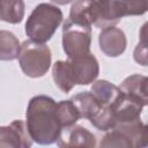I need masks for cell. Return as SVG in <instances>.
Returning a JSON list of instances; mask_svg holds the SVG:
<instances>
[{
  "label": "cell",
  "mask_w": 148,
  "mask_h": 148,
  "mask_svg": "<svg viewBox=\"0 0 148 148\" xmlns=\"http://www.w3.org/2000/svg\"><path fill=\"white\" fill-rule=\"evenodd\" d=\"M18 64L22 72L29 77L44 76L51 66V50L46 44L24 40L21 44Z\"/></svg>",
  "instance_id": "obj_4"
},
{
  "label": "cell",
  "mask_w": 148,
  "mask_h": 148,
  "mask_svg": "<svg viewBox=\"0 0 148 148\" xmlns=\"http://www.w3.org/2000/svg\"><path fill=\"white\" fill-rule=\"evenodd\" d=\"M56 111H57L58 120L62 128L75 125V123L81 118L79 111L76 110L75 105L71 99L58 102L56 106Z\"/></svg>",
  "instance_id": "obj_17"
},
{
  "label": "cell",
  "mask_w": 148,
  "mask_h": 148,
  "mask_svg": "<svg viewBox=\"0 0 148 148\" xmlns=\"http://www.w3.org/2000/svg\"><path fill=\"white\" fill-rule=\"evenodd\" d=\"M68 60L73 71L75 84L87 86L95 82L99 73V65L92 53Z\"/></svg>",
  "instance_id": "obj_8"
},
{
  "label": "cell",
  "mask_w": 148,
  "mask_h": 148,
  "mask_svg": "<svg viewBox=\"0 0 148 148\" xmlns=\"http://www.w3.org/2000/svg\"><path fill=\"white\" fill-rule=\"evenodd\" d=\"M134 60L142 65V66H147V46H146V24L142 27L141 29V38L140 42L138 43L135 50H134Z\"/></svg>",
  "instance_id": "obj_19"
},
{
  "label": "cell",
  "mask_w": 148,
  "mask_h": 148,
  "mask_svg": "<svg viewBox=\"0 0 148 148\" xmlns=\"http://www.w3.org/2000/svg\"><path fill=\"white\" fill-rule=\"evenodd\" d=\"M113 130H117L125 134L131 140L133 148L147 147V126L141 121V119L133 123L119 125Z\"/></svg>",
  "instance_id": "obj_14"
},
{
  "label": "cell",
  "mask_w": 148,
  "mask_h": 148,
  "mask_svg": "<svg viewBox=\"0 0 148 148\" xmlns=\"http://www.w3.org/2000/svg\"><path fill=\"white\" fill-rule=\"evenodd\" d=\"M52 77L56 86L65 94H68L76 84L69 60H58L52 67Z\"/></svg>",
  "instance_id": "obj_13"
},
{
  "label": "cell",
  "mask_w": 148,
  "mask_h": 148,
  "mask_svg": "<svg viewBox=\"0 0 148 148\" xmlns=\"http://www.w3.org/2000/svg\"><path fill=\"white\" fill-rule=\"evenodd\" d=\"M91 27L67 18L62 25V49L68 59L90 54Z\"/></svg>",
  "instance_id": "obj_5"
},
{
  "label": "cell",
  "mask_w": 148,
  "mask_h": 148,
  "mask_svg": "<svg viewBox=\"0 0 148 148\" xmlns=\"http://www.w3.org/2000/svg\"><path fill=\"white\" fill-rule=\"evenodd\" d=\"M147 82H148V79L145 75L133 74V75L126 77L121 82L119 89L126 96L139 102L142 106H146L148 104Z\"/></svg>",
  "instance_id": "obj_10"
},
{
  "label": "cell",
  "mask_w": 148,
  "mask_h": 148,
  "mask_svg": "<svg viewBox=\"0 0 148 148\" xmlns=\"http://www.w3.org/2000/svg\"><path fill=\"white\" fill-rule=\"evenodd\" d=\"M56 101L46 95L34 96L27 108L25 127L32 141L49 146L57 141L62 127L58 120Z\"/></svg>",
  "instance_id": "obj_1"
},
{
  "label": "cell",
  "mask_w": 148,
  "mask_h": 148,
  "mask_svg": "<svg viewBox=\"0 0 148 148\" xmlns=\"http://www.w3.org/2000/svg\"><path fill=\"white\" fill-rule=\"evenodd\" d=\"M92 24L105 29L114 27L124 16L142 15L147 12L143 1H91Z\"/></svg>",
  "instance_id": "obj_3"
},
{
  "label": "cell",
  "mask_w": 148,
  "mask_h": 148,
  "mask_svg": "<svg viewBox=\"0 0 148 148\" xmlns=\"http://www.w3.org/2000/svg\"><path fill=\"white\" fill-rule=\"evenodd\" d=\"M62 18V12L58 6L51 2L37 5L25 22V34L29 40L45 44L54 35Z\"/></svg>",
  "instance_id": "obj_2"
},
{
  "label": "cell",
  "mask_w": 148,
  "mask_h": 148,
  "mask_svg": "<svg viewBox=\"0 0 148 148\" xmlns=\"http://www.w3.org/2000/svg\"><path fill=\"white\" fill-rule=\"evenodd\" d=\"M24 17V2L0 0V21L7 23H20Z\"/></svg>",
  "instance_id": "obj_16"
},
{
  "label": "cell",
  "mask_w": 148,
  "mask_h": 148,
  "mask_svg": "<svg viewBox=\"0 0 148 148\" xmlns=\"http://www.w3.org/2000/svg\"><path fill=\"white\" fill-rule=\"evenodd\" d=\"M98 148H133L131 140L117 130H111L101 140Z\"/></svg>",
  "instance_id": "obj_18"
},
{
  "label": "cell",
  "mask_w": 148,
  "mask_h": 148,
  "mask_svg": "<svg viewBox=\"0 0 148 148\" xmlns=\"http://www.w3.org/2000/svg\"><path fill=\"white\" fill-rule=\"evenodd\" d=\"M21 44L18 38L10 31L0 30V60L13 61L18 59Z\"/></svg>",
  "instance_id": "obj_15"
},
{
  "label": "cell",
  "mask_w": 148,
  "mask_h": 148,
  "mask_svg": "<svg viewBox=\"0 0 148 148\" xmlns=\"http://www.w3.org/2000/svg\"><path fill=\"white\" fill-rule=\"evenodd\" d=\"M71 101L75 105L81 118H86L89 121L92 120L102 110L103 105L97 101L91 91H81L74 95Z\"/></svg>",
  "instance_id": "obj_12"
},
{
  "label": "cell",
  "mask_w": 148,
  "mask_h": 148,
  "mask_svg": "<svg viewBox=\"0 0 148 148\" xmlns=\"http://www.w3.org/2000/svg\"><path fill=\"white\" fill-rule=\"evenodd\" d=\"M91 92L104 108H110L112 110L123 95L119 87L106 80H97L92 82Z\"/></svg>",
  "instance_id": "obj_11"
},
{
  "label": "cell",
  "mask_w": 148,
  "mask_h": 148,
  "mask_svg": "<svg viewBox=\"0 0 148 148\" xmlns=\"http://www.w3.org/2000/svg\"><path fill=\"white\" fill-rule=\"evenodd\" d=\"M56 142L59 148H96V136L80 125L62 128Z\"/></svg>",
  "instance_id": "obj_6"
},
{
  "label": "cell",
  "mask_w": 148,
  "mask_h": 148,
  "mask_svg": "<svg viewBox=\"0 0 148 148\" xmlns=\"http://www.w3.org/2000/svg\"><path fill=\"white\" fill-rule=\"evenodd\" d=\"M32 140L23 120H14L0 126V148H31Z\"/></svg>",
  "instance_id": "obj_7"
},
{
  "label": "cell",
  "mask_w": 148,
  "mask_h": 148,
  "mask_svg": "<svg viewBox=\"0 0 148 148\" xmlns=\"http://www.w3.org/2000/svg\"><path fill=\"white\" fill-rule=\"evenodd\" d=\"M98 44L101 51L111 58H117L126 50L127 40L124 31L116 27L102 29L98 36Z\"/></svg>",
  "instance_id": "obj_9"
}]
</instances>
